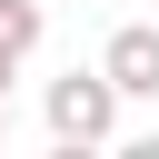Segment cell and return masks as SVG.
I'll return each mask as SVG.
<instances>
[{
    "label": "cell",
    "mask_w": 159,
    "mask_h": 159,
    "mask_svg": "<svg viewBox=\"0 0 159 159\" xmlns=\"http://www.w3.org/2000/svg\"><path fill=\"white\" fill-rule=\"evenodd\" d=\"M119 109H129V99H119V80H109L99 60H89V70H60V80L40 89V119H50L60 149H109V139H119Z\"/></svg>",
    "instance_id": "6da1fadb"
},
{
    "label": "cell",
    "mask_w": 159,
    "mask_h": 159,
    "mask_svg": "<svg viewBox=\"0 0 159 159\" xmlns=\"http://www.w3.org/2000/svg\"><path fill=\"white\" fill-rule=\"evenodd\" d=\"M99 70L119 80V99H159V20H119L109 50H99Z\"/></svg>",
    "instance_id": "7a4b0ae2"
},
{
    "label": "cell",
    "mask_w": 159,
    "mask_h": 159,
    "mask_svg": "<svg viewBox=\"0 0 159 159\" xmlns=\"http://www.w3.org/2000/svg\"><path fill=\"white\" fill-rule=\"evenodd\" d=\"M40 30H50L40 0H0V80H20V60L40 50Z\"/></svg>",
    "instance_id": "3957f363"
},
{
    "label": "cell",
    "mask_w": 159,
    "mask_h": 159,
    "mask_svg": "<svg viewBox=\"0 0 159 159\" xmlns=\"http://www.w3.org/2000/svg\"><path fill=\"white\" fill-rule=\"evenodd\" d=\"M0 129H10V80H0Z\"/></svg>",
    "instance_id": "277c9868"
}]
</instances>
